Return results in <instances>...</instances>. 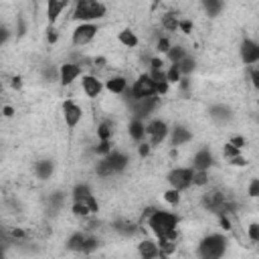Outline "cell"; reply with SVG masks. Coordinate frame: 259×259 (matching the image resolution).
I'll list each match as a JSON object with an SVG mask.
<instances>
[{"label":"cell","mask_w":259,"mask_h":259,"mask_svg":"<svg viewBox=\"0 0 259 259\" xmlns=\"http://www.w3.org/2000/svg\"><path fill=\"white\" fill-rule=\"evenodd\" d=\"M150 69H166V67H164V59L154 57V59L150 61Z\"/></svg>","instance_id":"45"},{"label":"cell","mask_w":259,"mask_h":259,"mask_svg":"<svg viewBox=\"0 0 259 259\" xmlns=\"http://www.w3.org/2000/svg\"><path fill=\"white\" fill-rule=\"evenodd\" d=\"M231 144H233L235 148H239V150H243V148L247 146V140H245L243 136H233V138H231Z\"/></svg>","instance_id":"42"},{"label":"cell","mask_w":259,"mask_h":259,"mask_svg":"<svg viewBox=\"0 0 259 259\" xmlns=\"http://www.w3.org/2000/svg\"><path fill=\"white\" fill-rule=\"evenodd\" d=\"M239 154H241V150H239V148H235L231 142H227V144L223 146V156H225V158H229V160H231V158H235V156H239Z\"/></svg>","instance_id":"36"},{"label":"cell","mask_w":259,"mask_h":259,"mask_svg":"<svg viewBox=\"0 0 259 259\" xmlns=\"http://www.w3.org/2000/svg\"><path fill=\"white\" fill-rule=\"evenodd\" d=\"M111 136H113V125H111V121H101L99 125H97V140L101 142V140H111Z\"/></svg>","instance_id":"27"},{"label":"cell","mask_w":259,"mask_h":259,"mask_svg":"<svg viewBox=\"0 0 259 259\" xmlns=\"http://www.w3.org/2000/svg\"><path fill=\"white\" fill-rule=\"evenodd\" d=\"M168 184L180 192L192 186V168H174L168 172Z\"/></svg>","instance_id":"7"},{"label":"cell","mask_w":259,"mask_h":259,"mask_svg":"<svg viewBox=\"0 0 259 259\" xmlns=\"http://www.w3.org/2000/svg\"><path fill=\"white\" fill-rule=\"evenodd\" d=\"M53 170H55L53 160H38V162L34 164V174H36V178H40V180L51 178V176H53Z\"/></svg>","instance_id":"20"},{"label":"cell","mask_w":259,"mask_h":259,"mask_svg":"<svg viewBox=\"0 0 259 259\" xmlns=\"http://www.w3.org/2000/svg\"><path fill=\"white\" fill-rule=\"evenodd\" d=\"M12 87H14V89H20V87H22V79H20V77H14V79H12Z\"/></svg>","instance_id":"48"},{"label":"cell","mask_w":259,"mask_h":259,"mask_svg":"<svg viewBox=\"0 0 259 259\" xmlns=\"http://www.w3.org/2000/svg\"><path fill=\"white\" fill-rule=\"evenodd\" d=\"M214 164V156H212V152L210 150H206V148H202V150H198L194 156H192V170H208L210 166Z\"/></svg>","instance_id":"13"},{"label":"cell","mask_w":259,"mask_h":259,"mask_svg":"<svg viewBox=\"0 0 259 259\" xmlns=\"http://www.w3.org/2000/svg\"><path fill=\"white\" fill-rule=\"evenodd\" d=\"M210 182L208 170H192V184L194 186H206Z\"/></svg>","instance_id":"30"},{"label":"cell","mask_w":259,"mask_h":259,"mask_svg":"<svg viewBox=\"0 0 259 259\" xmlns=\"http://www.w3.org/2000/svg\"><path fill=\"white\" fill-rule=\"evenodd\" d=\"M146 225L152 231V235L156 239L160 237H168L176 241V229H178V217L170 210H162V208H154L148 217H146Z\"/></svg>","instance_id":"1"},{"label":"cell","mask_w":259,"mask_h":259,"mask_svg":"<svg viewBox=\"0 0 259 259\" xmlns=\"http://www.w3.org/2000/svg\"><path fill=\"white\" fill-rule=\"evenodd\" d=\"M8 38H10V30L0 24V47H4V45L8 42Z\"/></svg>","instance_id":"44"},{"label":"cell","mask_w":259,"mask_h":259,"mask_svg":"<svg viewBox=\"0 0 259 259\" xmlns=\"http://www.w3.org/2000/svg\"><path fill=\"white\" fill-rule=\"evenodd\" d=\"M247 237H249L251 243H259V225L257 223H251L247 227Z\"/></svg>","instance_id":"37"},{"label":"cell","mask_w":259,"mask_h":259,"mask_svg":"<svg viewBox=\"0 0 259 259\" xmlns=\"http://www.w3.org/2000/svg\"><path fill=\"white\" fill-rule=\"evenodd\" d=\"M210 117H214L219 121H227V119H231V109L225 105H214V107H210Z\"/></svg>","instance_id":"26"},{"label":"cell","mask_w":259,"mask_h":259,"mask_svg":"<svg viewBox=\"0 0 259 259\" xmlns=\"http://www.w3.org/2000/svg\"><path fill=\"white\" fill-rule=\"evenodd\" d=\"M168 49H170V40H168V36H160L158 42H156V51H158L160 55H164Z\"/></svg>","instance_id":"38"},{"label":"cell","mask_w":259,"mask_h":259,"mask_svg":"<svg viewBox=\"0 0 259 259\" xmlns=\"http://www.w3.org/2000/svg\"><path fill=\"white\" fill-rule=\"evenodd\" d=\"M99 247V241L95 239V237H85L83 239V243H81V247H79V253H93L95 249Z\"/></svg>","instance_id":"31"},{"label":"cell","mask_w":259,"mask_h":259,"mask_svg":"<svg viewBox=\"0 0 259 259\" xmlns=\"http://www.w3.org/2000/svg\"><path fill=\"white\" fill-rule=\"evenodd\" d=\"M160 2H162V0H152V8H156V6L160 4Z\"/></svg>","instance_id":"50"},{"label":"cell","mask_w":259,"mask_h":259,"mask_svg":"<svg viewBox=\"0 0 259 259\" xmlns=\"http://www.w3.org/2000/svg\"><path fill=\"white\" fill-rule=\"evenodd\" d=\"M150 150H152V146L144 140V142H140V146H138V154H140V158H146L148 154H150Z\"/></svg>","instance_id":"41"},{"label":"cell","mask_w":259,"mask_h":259,"mask_svg":"<svg viewBox=\"0 0 259 259\" xmlns=\"http://www.w3.org/2000/svg\"><path fill=\"white\" fill-rule=\"evenodd\" d=\"M2 113H4L6 117H12V115H14V109H12L10 105H4V107H2Z\"/></svg>","instance_id":"47"},{"label":"cell","mask_w":259,"mask_h":259,"mask_svg":"<svg viewBox=\"0 0 259 259\" xmlns=\"http://www.w3.org/2000/svg\"><path fill=\"white\" fill-rule=\"evenodd\" d=\"M130 95H132V101L152 97V95H156V83L152 81V77H150L148 73H144V75H140V77L134 81V85L130 87Z\"/></svg>","instance_id":"6"},{"label":"cell","mask_w":259,"mask_h":259,"mask_svg":"<svg viewBox=\"0 0 259 259\" xmlns=\"http://www.w3.org/2000/svg\"><path fill=\"white\" fill-rule=\"evenodd\" d=\"M73 214L75 217H89L91 214V210H89V206H87V202L85 200H73Z\"/></svg>","instance_id":"32"},{"label":"cell","mask_w":259,"mask_h":259,"mask_svg":"<svg viewBox=\"0 0 259 259\" xmlns=\"http://www.w3.org/2000/svg\"><path fill=\"white\" fill-rule=\"evenodd\" d=\"M95 172H97V176H99V178H109V176H113V174H115V172H113V168H111V164L107 162V158H105V156L97 162Z\"/></svg>","instance_id":"23"},{"label":"cell","mask_w":259,"mask_h":259,"mask_svg":"<svg viewBox=\"0 0 259 259\" xmlns=\"http://www.w3.org/2000/svg\"><path fill=\"white\" fill-rule=\"evenodd\" d=\"M178 30H182L184 34H188V32L192 30V22H190V20H182V18H180V20H178Z\"/></svg>","instance_id":"43"},{"label":"cell","mask_w":259,"mask_h":259,"mask_svg":"<svg viewBox=\"0 0 259 259\" xmlns=\"http://www.w3.org/2000/svg\"><path fill=\"white\" fill-rule=\"evenodd\" d=\"M162 198H164V200H166L170 206H178V204H180V200H182V192L170 186V188H168V190L162 194Z\"/></svg>","instance_id":"25"},{"label":"cell","mask_w":259,"mask_h":259,"mask_svg":"<svg viewBox=\"0 0 259 259\" xmlns=\"http://www.w3.org/2000/svg\"><path fill=\"white\" fill-rule=\"evenodd\" d=\"M89 194H93L91 192V188L87 186V184H75V188H73V192H71V196H73V200H85Z\"/></svg>","instance_id":"29"},{"label":"cell","mask_w":259,"mask_h":259,"mask_svg":"<svg viewBox=\"0 0 259 259\" xmlns=\"http://www.w3.org/2000/svg\"><path fill=\"white\" fill-rule=\"evenodd\" d=\"M168 134H170V127H168V123H166L164 119H160V117L150 119V121L146 123V138H148V144H150L152 148L160 146V144L168 138Z\"/></svg>","instance_id":"4"},{"label":"cell","mask_w":259,"mask_h":259,"mask_svg":"<svg viewBox=\"0 0 259 259\" xmlns=\"http://www.w3.org/2000/svg\"><path fill=\"white\" fill-rule=\"evenodd\" d=\"M239 57L245 65H255L259 61V45L253 38H243L241 49H239Z\"/></svg>","instance_id":"9"},{"label":"cell","mask_w":259,"mask_h":259,"mask_svg":"<svg viewBox=\"0 0 259 259\" xmlns=\"http://www.w3.org/2000/svg\"><path fill=\"white\" fill-rule=\"evenodd\" d=\"M168 136H170V142H172V146H174V148L184 146L186 142H190V140H192V132H190L186 125H176V127H172Z\"/></svg>","instance_id":"14"},{"label":"cell","mask_w":259,"mask_h":259,"mask_svg":"<svg viewBox=\"0 0 259 259\" xmlns=\"http://www.w3.org/2000/svg\"><path fill=\"white\" fill-rule=\"evenodd\" d=\"M105 12H107V8L99 0H77L73 18L79 22H95V20H101L105 16Z\"/></svg>","instance_id":"2"},{"label":"cell","mask_w":259,"mask_h":259,"mask_svg":"<svg viewBox=\"0 0 259 259\" xmlns=\"http://www.w3.org/2000/svg\"><path fill=\"white\" fill-rule=\"evenodd\" d=\"M65 6L67 4L63 0H47V18H49V24H55L57 22V18L65 10Z\"/></svg>","instance_id":"18"},{"label":"cell","mask_w":259,"mask_h":259,"mask_svg":"<svg viewBox=\"0 0 259 259\" xmlns=\"http://www.w3.org/2000/svg\"><path fill=\"white\" fill-rule=\"evenodd\" d=\"M178 16L176 14H164L162 16V26L166 28V30H178Z\"/></svg>","instance_id":"35"},{"label":"cell","mask_w":259,"mask_h":259,"mask_svg":"<svg viewBox=\"0 0 259 259\" xmlns=\"http://www.w3.org/2000/svg\"><path fill=\"white\" fill-rule=\"evenodd\" d=\"M227 237L225 235H219V233H212L208 237H204L196 249V255L202 257V259H219L225 255L227 251Z\"/></svg>","instance_id":"3"},{"label":"cell","mask_w":259,"mask_h":259,"mask_svg":"<svg viewBox=\"0 0 259 259\" xmlns=\"http://www.w3.org/2000/svg\"><path fill=\"white\" fill-rule=\"evenodd\" d=\"M63 117H65V125L69 130H75L79 125V121L83 119V109L81 105H77L73 99H67L63 103Z\"/></svg>","instance_id":"8"},{"label":"cell","mask_w":259,"mask_h":259,"mask_svg":"<svg viewBox=\"0 0 259 259\" xmlns=\"http://www.w3.org/2000/svg\"><path fill=\"white\" fill-rule=\"evenodd\" d=\"M83 239H85V235H83L81 231L73 233V235L69 237V241H67V249H71V251H79V247H81Z\"/></svg>","instance_id":"34"},{"label":"cell","mask_w":259,"mask_h":259,"mask_svg":"<svg viewBox=\"0 0 259 259\" xmlns=\"http://www.w3.org/2000/svg\"><path fill=\"white\" fill-rule=\"evenodd\" d=\"M127 134H130V138L134 140V142H144L146 140V123H144V119H140V117H134L132 121H130V125H127Z\"/></svg>","instance_id":"16"},{"label":"cell","mask_w":259,"mask_h":259,"mask_svg":"<svg viewBox=\"0 0 259 259\" xmlns=\"http://www.w3.org/2000/svg\"><path fill=\"white\" fill-rule=\"evenodd\" d=\"M2 255H4V249H2V245H0V257H2Z\"/></svg>","instance_id":"51"},{"label":"cell","mask_w":259,"mask_h":259,"mask_svg":"<svg viewBox=\"0 0 259 259\" xmlns=\"http://www.w3.org/2000/svg\"><path fill=\"white\" fill-rule=\"evenodd\" d=\"M85 202H87V206H89V210H91V214H95V212L99 210V202H97V198H95V194H89V196L85 198Z\"/></svg>","instance_id":"40"},{"label":"cell","mask_w":259,"mask_h":259,"mask_svg":"<svg viewBox=\"0 0 259 259\" xmlns=\"http://www.w3.org/2000/svg\"><path fill=\"white\" fill-rule=\"evenodd\" d=\"M81 89H83V93L87 97L95 99L103 91V81L97 75H81Z\"/></svg>","instance_id":"10"},{"label":"cell","mask_w":259,"mask_h":259,"mask_svg":"<svg viewBox=\"0 0 259 259\" xmlns=\"http://www.w3.org/2000/svg\"><path fill=\"white\" fill-rule=\"evenodd\" d=\"M174 65L178 67V71L182 73V77H184V75H190V73H194V69H196V61H194L192 57H188V55H186L184 59H180L178 63H174Z\"/></svg>","instance_id":"22"},{"label":"cell","mask_w":259,"mask_h":259,"mask_svg":"<svg viewBox=\"0 0 259 259\" xmlns=\"http://www.w3.org/2000/svg\"><path fill=\"white\" fill-rule=\"evenodd\" d=\"M247 194H249L251 198H257V196H259V178H253V180H251Z\"/></svg>","instance_id":"39"},{"label":"cell","mask_w":259,"mask_h":259,"mask_svg":"<svg viewBox=\"0 0 259 259\" xmlns=\"http://www.w3.org/2000/svg\"><path fill=\"white\" fill-rule=\"evenodd\" d=\"M63 2H65V4H69V2H71V0H63Z\"/></svg>","instance_id":"52"},{"label":"cell","mask_w":259,"mask_h":259,"mask_svg":"<svg viewBox=\"0 0 259 259\" xmlns=\"http://www.w3.org/2000/svg\"><path fill=\"white\" fill-rule=\"evenodd\" d=\"M105 158H107V162L111 164V168H113L115 174H117V172H123V170L127 168V164H130V156H127L125 152H121V150H109V152L105 154Z\"/></svg>","instance_id":"12"},{"label":"cell","mask_w":259,"mask_h":259,"mask_svg":"<svg viewBox=\"0 0 259 259\" xmlns=\"http://www.w3.org/2000/svg\"><path fill=\"white\" fill-rule=\"evenodd\" d=\"M109 93H113V95H123L125 91H127V79L123 77V75H113V77H109L107 81H105V85H103Z\"/></svg>","instance_id":"15"},{"label":"cell","mask_w":259,"mask_h":259,"mask_svg":"<svg viewBox=\"0 0 259 259\" xmlns=\"http://www.w3.org/2000/svg\"><path fill=\"white\" fill-rule=\"evenodd\" d=\"M251 83H253V87L259 85V69L255 65H251Z\"/></svg>","instance_id":"46"},{"label":"cell","mask_w":259,"mask_h":259,"mask_svg":"<svg viewBox=\"0 0 259 259\" xmlns=\"http://www.w3.org/2000/svg\"><path fill=\"white\" fill-rule=\"evenodd\" d=\"M138 253L140 257L144 259H154V257H160V249H158V243L152 241V239H144L138 243Z\"/></svg>","instance_id":"17"},{"label":"cell","mask_w":259,"mask_h":259,"mask_svg":"<svg viewBox=\"0 0 259 259\" xmlns=\"http://www.w3.org/2000/svg\"><path fill=\"white\" fill-rule=\"evenodd\" d=\"M117 40H119L125 49H136L138 42H140L138 34H136L132 28H123V30H119V32H117Z\"/></svg>","instance_id":"19"},{"label":"cell","mask_w":259,"mask_h":259,"mask_svg":"<svg viewBox=\"0 0 259 259\" xmlns=\"http://www.w3.org/2000/svg\"><path fill=\"white\" fill-rule=\"evenodd\" d=\"M202 6H204V10H206L210 16H217V14L223 10L225 0H202Z\"/></svg>","instance_id":"28"},{"label":"cell","mask_w":259,"mask_h":259,"mask_svg":"<svg viewBox=\"0 0 259 259\" xmlns=\"http://www.w3.org/2000/svg\"><path fill=\"white\" fill-rule=\"evenodd\" d=\"M113 229H115L119 235H123V237H132V235L138 233V227H136L134 223H127V221H119V223H115Z\"/></svg>","instance_id":"24"},{"label":"cell","mask_w":259,"mask_h":259,"mask_svg":"<svg viewBox=\"0 0 259 259\" xmlns=\"http://www.w3.org/2000/svg\"><path fill=\"white\" fill-rule=\"evenodd\" d=\"M77 77H81V65L79 63H63L61 67H59V81H61V85H71V83H75L77 81Z\"/></svg>","instance_id":"11"},{"label":"cell","mask_w":259,"mask_h":259,"mask_svg":"<svg viewBox=\"0 0 259 259\" xmlns=\"http://www.w3.org/2000/svg\"><path fill=\"white\" fill-rule=\"evenodd\" d=\"M164 71H166V79H168V83H170V85H172V83H176V85H178V81L182 79V73L178 71V67H176L174 63H170V67H168V69H164Z\"/></svg>","instance_id":"33"},{"label":"cell","mask_w":259,"mask_h":259,"mask_svg":"<svg viewBox=\"0 0 259 259\" xmlns=\"http://www.w3.org/2000/svg\"><path fill=\"white\" fill-rule=\"evenodd\" d=\"M164 55H166V61H168V63H178V61L184 59L188 53H186V49L180 47V45H170V49H168Z\"/></svg>","instance_id":"21"},{"label":"cell","mask_w":259,"mask_h":259,"mask_svg":"<svg viewBox=\"0 0 259 259\" xmlns=\"http://www.w3.org/2000/svg\"><path fill=\"white\" fill-rule=\"evenodd\" d=\"M47 38H49V42H55V40H57V32H55V30H49Z\"/></svg>","instance_id":"49"},{"label":"cell","mask_w":259,"mask_h":259,"mask_svg":"<svg viewBox=\"0 0 259 259\" xmlns=\"http://www.w3.org/2000/svg\"><path fill=\"white\" fill-rule=\"evenodd\" d=\"M97 32L99 28L95 22H79L71 32V42L73 47H85L97 36Z\"/></svg>","instance_id":"5"}]
</instances>
